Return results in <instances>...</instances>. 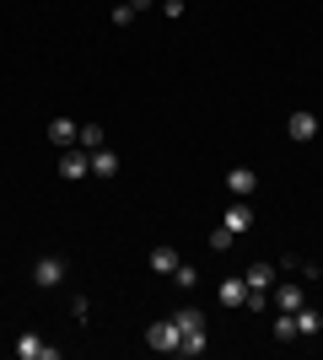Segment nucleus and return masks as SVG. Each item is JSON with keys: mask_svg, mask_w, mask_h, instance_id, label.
<instances>
[{"mask_svg": "<svg viewBox=\"0 0 323 360\" xmlns=\"http://www.w3.org/2000/svg\"><path fill=\"white\" fill-rule=\"evenodd\" d=\"M270 307H280V312L308 307V301H302V285H291V280H275V285H270Z\"/></svg>", "mask_w": 323, "mask_h": 360, "instance_id": "obj_4", "label": "nucleus"}, {"mask_svg": "<svg viewBox=\"0 0 323 360\" xmlns=\"http://www.w3.org/2000/svg\"><path fill=\"white\" fill-rule=\"evenodd\" d=\"M76 135H81V129H76V119H49V140H54L60 150H70V146H76Z\"/></svg>", "mask_w": 323, "mask_h": 360, "instance_id": "obj_8", "label": "nucleus"}, {"mask_svg": "<svg viewBox=\"0 0 323 360\" xmlns=\"http://www.w3.org/2000/svg\"><path fill=\"white\" fill-rule=\"evenodd\" d=\"M243 285H248V290H270V285H275V264H248Z\"/></svg>", "mask_w": 323, "mask_h": 360, "instance_id": "obj_9", "label": "nucleus"}, {"mask_svg": "<svg viewBox=\"0 0 323 360\" xmlns=\"http://www.w3.org/2000/svg\"><path fill=\"white\" fill-rule=\"evenodd\" d=\"M205 242H210V253H227L232 242H237V231H227V226H210V231H205Z\"/></svg>", "mask_w": 323, "mask_h": 360, "instance_id": "obj_16", "label": "nucleus"}, {"mask_svg": "<svg viewBox=\"0 0 323 360\" xmlns=\"http://www.w3.org/2000/svg\"><path fill=\"white\" fill-rule=\"evenodd\" d=\"M221 226H227V231H237V237H243L248 226H253V210H248L243 199H237V205H232V210H227V215H221Z\"/></svg>", "mask_w": 323, "mask_h": 360, "instance_id": "obj_11", "label": "nucleus"}, {"mask_svg": "<svg viewBox=\"0 0 323 360\" xmlns=\"http://www.w3.org/2000/svg\"><path fill=\"white\" fill-rule=\"evenodd\" d=\"M275 339H280V345H291V339H296V312H280L275 317Z\"/></svg>", "mask_w": 323, "mask_h": 360, "instance_id": "obj_18", "label": "nucleus"}, {"mask_svg": "<svg viewBox=\"0 0 323 360\" xmlns=\"http://www.w3.org/2000/svg\"><path fill=\"white\" fill-rule=\"evenodd\" d=\"M146 6H156V0H129V11H146Z\"/></svg>", "mask_w": 323, "mask_h": 360, "instance_id": "obj_23", "label": "nucleus"}, {"mask_svg": "<svg viewBox=\"0 0 323 360\" xmlns=\"http://www.w3.org/2000/svg\"><path fill=\"white\" fill-rule=\"evenodd\" d=\"M146 345H151L156 355H178V345H184V328H178V317H156L151 328H146Z\"/></svg>", "mask_w": 323, "mask_h": 360, "instance_id": "obj_1", "label": "nucleus"}, {"mask_svg": "<svg viewBox=\"0 0 323 360\" xmlns=\"http://www.w3.org/2000/svg\"><path fill=\"white\" fill-rule=\"evenodd\" d=\"M60 178H70V183H76V178H92V156H87L81 146H70L60 156Z\"/></svg>", "mask_w": 323, "mask_h": 360, "instance_id": "obj_3", "label": "nucleus"}, {"mask_svg": "<svg viewBox=\"0 0 323 360\" xmlns=\"http://www.w3.org/2000/svg\"><path fill=\"white\" fill-rule=\"evenodd\" d=\"M129 22H135V11H129V0H124V6H113V27H129Z\"/></svg>", "mask_w": 323, "mask_h": 360, "instance_id": "obj_22", "label": "nucleus"}, {"mask_svg": "<svg viewBox=\"0 0 323 360\" xmlns=\"http://www.w3.org/2000/svg\"><path fill=\"white\" fill-rule=\"evenodd\" d=\"M215 296L227 301V307H243V296H248V285H243V274H232V280H221V290Z\"/></svg>", "mask_w": 323, "mask_h": 360, "instance_id": "obj_13", "label": "nucleus"}, {"mask_svg": "<svg viewBox=\"0 0 323 360\" xmlns=\"http://www.w3.org/2000/svg\"><path fill=\"white\" fill-rule=\"evenodd\" d=\"M76 146H81V150H97V146H108V129H103V124H81Z\"/></svg>", "mask_w": 323, "mask_h": 360, "instance_id": "obj_15", "label": "nucleus"}, {"mask_svg": "<svg viewBox=\"0 0 323 360\" xmlns=\"http://www.w3.org/2000/svg\"><path fill=\"white\" fill-rule=\"evenodd\" d=\"M172 285H178V290H194V285H200V269L178 264V269H172Z\"/></svg>", "mask_w": 323, "mask_h": 360, "instance_id": "obj_19", "label": "nucleus"}, {"mask_svg": "<svg viewBox=\"0 0 323 360\" xmlns=\"http://www.w3.org/2000/svg\"><path fill=\"white\" fill-rule=\"evenodd\" d=\"M227 188H232L237 199H248L253 188H259V172H248V167H232V172H227Z\"/></svg>", "mask_w": 323, "mask_h": 360, "instance_id": "obj_7", "label": "nucleus"}, {"mask_svg": "<svg viewBox=\"0 0 323 360\" xmlns=\"http://www.w3.org/2000/svg\"><path fill=\"white\" fill-rule=\"evenodd\" d=\"M318 328H323V317L312 312V307H296V339H312Z\"/></svg>", "mask_w": 323, "mask_h": 360, "instance_id": "obj_14", "label": "nucleus"}, {"mask_svg": "<svg viewBox=\"0 0 323 360\" xmlns=\"http://www.w3.org/2000/svg\"><path fill=\"white\" fill-rule=\"evenodd\" d=\"M16 360H60V349L44 345L38 333H22V339H16Z\"/></svg>", "mask_w": 323, "mask_h": 360, "instance_id": "obj_5", "label": "nucleus"}, {"mask_svg": "<svg viewBox=\"0 0 323 360\" xmlns=\"http://www.w3.org/2000/svg\"><path fill=\"white\" fill-rule=\"evenodd\" d=\"M286 135H291V140H312V135H318V119H312L308 108H296L291 119H286Z\"/></svg>", "mask_w": 323, "mask_h": 360, "instance_id": "obj_6", "label": "nucleus"}, {"mask_svg": "<svg viewBox=\"0 0 323 360\" xmlns=\"http://www.w3.org/2000/svg\"><path fill=\"white\" fill-rule=\"evenodd\" d=\"M243 307H248V312H264V307H270V290H248Z\"/></svg>", "mask_w": 323, "mask_h": 360, "instance_id": "obj_21", "label": "nucleus"}, {"mask_svg": "<svg viewBox=\"0 0 323 360\" xmlns=\"http://www.w3.org/2000/svg\"><path fill=\"white\" fill-rule=\"evenodd\" d=\"M172 317H178V328H184V333H189V328H205V317L194 312V307H178Z\"/></svg>", "mask_w": 323, "mask_h": 360, "instance_id": "obj_20", "label": "nucleus"}, {"mask_svg": "<svg viewBox=\"0 0 323 360\" xmlns=\"http://www.w3.org/2000/svg\"><path fill=\"white\" fill-rule=\"evenodd\" d=\"M146 264H151V274H167V280H172V269H178L184 258L172 253V248H151V258H146Z\"/></svg>", "mask_w": 323, "mask_h": 360, "instance_id": "obj_12", "label": "nucleus"}, {"mask_svg": "<svg viewBox=\"0 0 323 360\" xmlns=\"http://www.w3.org/2000/svg\"><path fill=\"white\" fill-rule=\"evenodd\" d=\"M65 280V258L60 253H49V258H38V264H32V285L38 290H54Z\"/></svg>", "mask_w": 323, "mask_h": 360, "instance_id": "obj_2", "label": "nucleus"}, {"mask_svg": "<svg viewBox=\"0 0 323 360\" xmlns=\"http://www.w3.org/2000/svg\"><path fill=\"white\" fill-rule=\"evenodd\" d=\"M178 355H189V360L205 355V328H189V333H184V345H178Z\"/></svg>", "mask_w": 323, "mask_h": 360, "instance_id": "obj_17", "label": "nucleus"}, {"mask_svg": "<svg viewBox=\"0 0 323 360\" xmlns=\"http://www.w3.org/2000/svg\"><path fill=\"white\" fill-rule=\"evenodd\" d=\"M87 156H92V178H113V172H119V156H113V150H108V146L87 150Z\"/></svg>", "mask_w": 323, "mask_h": 360, "instance_id": "obj_10", "label": "nucleus"}]
</instances>
